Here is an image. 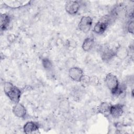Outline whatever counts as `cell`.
<instances>
[{
	"label": "cell",
	"instance_id": "17",
	"mask_svg": "<svg viewBox=\"0 0 134 134\" xmlns=\"http://www.w3.org/2000/svg\"><path fill=\"white\" fill-rule=\"evenodd\" d=\"M76 61L75 58H69L67 60L66 62V66L69 69H70V68H71L72 67L75 66V65L76 64Z\"/></svg>",
	"mask_w": 134,
	"mask_h": 134
},
{
	"label": "cell",
	"instance_id": "9",
	"mask_svg": "<svg viewBox=\"0 0 134 134\" xmlns=\"http://www.w3.org/2000/svg\"><path fill=\"white\" fill-rule=\"evenodd\" d=\"M115 49L114 50L108 47H106L102 51L101 58L104 62H107L115 57Z\"/></svg>",
	"mask_w": 134,
	"mask_h": 134
},
{
	"label": "cell",
	"instance_id": "3",
	"mask_svg": "<svg viewBox=\"0 0 134 134\" xmlns=\"http://www.w3.org/2000/svg\"><path fill=\"white\" fill-rule=\"evenodd\" d=\"M93 19L89 16H84L81 18L79 24V29L84 33H88L92 26Z\"/></svg>",
	"mask_w": 134,
	"mask_h": 134
},
{
	"label": "cell",
	"instance_id": "12",
	"mask_svg": "<svg viewBox=\"0 0 134 134\" xmlns=\"http://www.w3.org/2000/svg\"><path fill=\"white\" fill-rule=\"evenodd\" d=\"M111 104L108 102L101 103L97 108V112L105 116L110 115V111Z\"/></svg>",
	"mask_w": 134,
	"mask_h": 134
},
{
	"label": "cell",
	"instance_id": "21",
	"mask_svg": "<svg viewBox=\"0 0 134 134\" xmlns=\"http://www.w3.org/2000/svg\"><path fill=\"white\" fill-rule=\"evenodd\" d=\"M16 39V37L14 35H9V36H8L7 37V39L10 42H13L14 41V40Z\"/></svg>",
	"mask_w": 134,
	"mask_h": 134
},
{
	"label": "cell",
	"instance_id": "10",
	"mask_svg": "<svg viewBox=\"0 0 134 134\" xmlns=\"http://www.w3.org/2000/svg\"><path fill=\"white\" fill-rule=\"evenodd\" d=\"M39 126L38 124L32 121L27 122L23 127L24 132L27 134L35 133L39 130Z\"/></svg>",
	"mask_w": 134,
	"mask_h": 134
},
{
	"label": "cell",
	"instance_id": "19",
	"mask_svg": "<svg viewBox=\"0 0 134 134\" xmlns=\"http://www.w3.org/2000/svg\"><path fill=\"white\" fill-rule=\"evenodd\" d=\"M127 31L128 32L131 34H133V30H134V23L133 20H131L129 21L127 24Z\"/></svg>",
	"mask_w": 134,
	"mask_h": 134
},
{
	"label": "cell",
	"instance_id": "15",
	"mask_svg": "<svg viewBox=\"0 0 134 134\" xmlns=\"http://www.w3.org/2000/svg\"><path fill=\"white\" fill-rule=\"evenodd\" d=\"M41 62L42 66L46 70L50 71L53 69L52 62L49 59L47 58H44L42 59Z\"/></svg>",
	"mask_w": 134,
	"mask_h": 134
},
{
	"label": "cell",
	"instance_id": "5",
	"mask_svg": "<svg viewBox=\"0 0 134 134\" xmlns=\"http://www.w3.org/2000/svg\"><path fill=\"white\" fill-rule=\"evenodd\" d=\"M64 8L67 13L74 15L79 12L80 9V3L77 1H68L65 2Z\"/></svg>",
	"mask_w": 134,
	"mask_h": 134
},
{
	"label": "cell",
	"instance_id": "6",
	"mask_svg": "<svg viewBox=\"0 0 134 134\" xmlns=\"http://www.w3.org/2000/svg\"><path fill=\"white\" fill-rule=\"evenodd\" d=\"M68 75L71 80L77 82H80L84 75L82 69L76 66L69 69Z\"/></svg>",
	"mask_w": 134,
	"mask_h": 134
},
{
	"label": "cell",
	"instance_id": "18",
	"mask_svg": "<svg viewBox=\"0 0 134 134\" xmlns=\"http://www.w3.org/2000/svg\"><path fill=\"white\" fill-rule=\"evenodd\" d=\"M60 107L61 109L63 110V111H66L69 107V102L66 100H63L60 103Z\"/></svg>",
	"mask_w": 134,
	"mask_h": 134
},
{
	"label": "cell",
	"instance_id": "2",
	"mask_svg": "<svg viewBox=\"0 0 134 134\" xmlns=\"http://www.w3.org/2000/svg\"><path fill=\"white\" fill-rule=\"evenodd\" d=\"M112 18H113V15H107L102 17L94 25L93 28V31L98 35L103 34L107 29L108 26L110 24Z\"/></svg>",
	"mask_w": 134,
	"mask_h": 134
},
{
	"label": "cell",
	"instance_id": "20",
	"mask_svg": "<svg viewBox=\"0 0 134 134\" xmlns=\"http://www.w3.org/2000/svg\"><path fill=\"white\" fill-rule=\"evenodd\" d=\"M99 83V80L97 77L95 76L90 77V84L93 85H97Z\"/></svg>",
	"mask_w": 134,
	"mask_h": 134
},
{
	"label": "cell",
	"instance_id": "11",
	"mask_svg": "<svg viewBox=\"0 0 134 134\" xmlns=\"http://www.w3.org/2000/svg\"><path fill=\"white\" fill-rule=\"evenodd\" d=\"M115 57L120 60L126 59L129 54V49L125 46H119L115 49Z\"/></svg>",
	"mask_w": 134,
	"mask_h": 134
},
{
	"label": "cell",
	"instance_id": "1",
	"mask_svg": "<svg viewBox=\"0 0 134 134\" xmlns=\"http://www.w3.org/2000/svg\"><path fill=\"white\" fill-rule=\"evenodd\" d=\"M4 93L14 103H19L21 98V91L16 86L9 82H5L3 86Z\"/></svg>",
	"mask_w": 134,
	"mask_h": 134
},
{
	"label": "cell",
	"instance_id": "7",
	"mask_svg": "<svg viewBox=\"0 0 134 134\" xmlns=\"http://www.w3.org/2000/svg\"><path fill=\"white\" fill-rule=\"evenodd\" d=\"M12 112L14 115L19 118H25L27 111L25 107L20 103H16L12 108Z\"/></svg>",
	"mask_w": 134,
	"mask_h": 134
},
{
	"label": "cell",
	"instance_id": "8",
	"mask_svg": "<svg viewBox=\"0 0 134 134\" xmlns=\"http://www.w3.org/2000/svg\"><path fill=\"white\" fill-rule=\"evenodd\" d=\"M124 113V105L121 104L111 105L110 115L114 118H118Z\"/></svg>",
	"mask_w": 134,
	"mask_h": 134
},
{
	"label": "cell",
	"instance_id": "14",
	"mask_svg": "<svg viewBox=\"0 0 134 134\" xmlns=\"http://www.w3.org/2000/svg\"><path fill=\"white\" fill-rule=\"evenodd\" d=\"M95 44L94 38L93 37H88L85 38L82 44V49L86 52H88L92 49Z\"/></svg>",
	"mask_w": 134,
	"mask_h": 134
},
{
	"label": "cell",
	"instance_id": "13",
	"mask_svg": "<svg viewBox=\"0 0 134 134\" xmlns=\"http://www.w3.org/2000/svg\"><path fill=\"white\" fill-rule=\"evenodd\" d=\"M11 21L10 16L7 14H1V29L2 31L6 30Z\"/></svg>",
	"mask_w": 134,
	"mask_h": 134
},
{
	"label": "cell",
	"instance_id": "4",
	"mask_svg": "<svg viewBox=\"0 0 134 134\" xmlns=\"http://www.w3.org/2000/svg\"><path fill=\"white\" fill-rule=\"evenodd\" d=\"M105 83L111 93L114 91L119 84L117 77L112 73H108L106 74L105 77Z\"/></svg>",
	"mask_w": 134,
	"mask_h": 134
},
{
	"label": "cell",
	"instance_id": "16",
	"mask_svg": "<svg viewBox=\"0 0 134 134\" xmlns=\"http://www.w3.org/2000/svg\"><path fill=\"white\" fill-rule=\"evenodd\" d=\"M80 83H81L82 85L84 87L90 85V76L84 75Z\"/></svg>",
	"mask_w": 134,
	"mask_h": 134
}]
</instances>
